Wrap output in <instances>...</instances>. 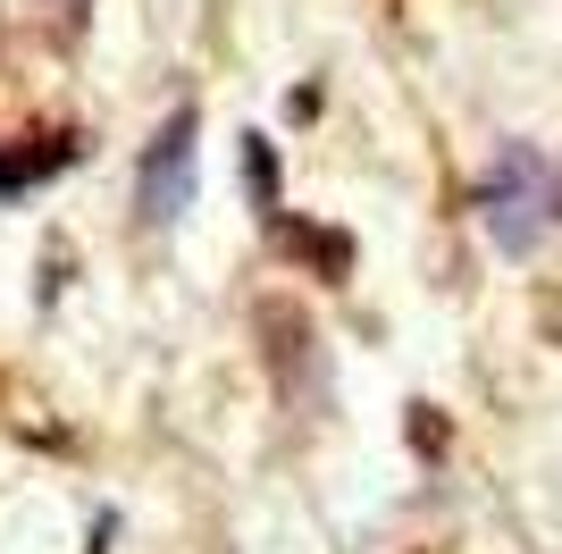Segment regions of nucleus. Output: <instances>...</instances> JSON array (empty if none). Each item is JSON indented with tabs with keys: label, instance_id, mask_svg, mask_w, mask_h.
Here are the masks:
<instances>
[{
	"label": "nucleus",
	"instance_id": "f257e3e1",
	"mask_svg": "<svg viewBox=\"0 0 562 554\" xmlns=\"http://www.w3.org/2000/svg\"><path fill=\"white\" fill-rule=\"evenodd\" d=\"M479 210H487V228H495L504 253H529V244H546L554 219H562V168L513 143V152L479 177Z\"/></svg>",
	"mask_w": 562,
	"mask_h": 554
},
{
	"label": "nucleus",
	"instance_id": "f03ea898",
	"mask_svg": "<svg viewBox=\"0 0 562 554\" xmlns=\"http://www.w3.org/2000/svg\"><path fill=\"white\" fill-rule=\"evenodd\" d=\"M193 135H202V118L177 110L160 126V135L143 143V185H135V210L151 219V228H168L177 210L193 202Z\"/></svg>",
	"mask_w": 562,
	"mask_h": 554
}]
</instances>
